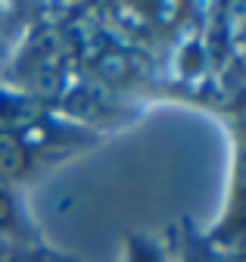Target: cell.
<instances>
[{
	"label": "cell",
	"mask_w": 246,
	"mask_h": 262,
	"mask_svg": "<svg viewBox=\"0 0 246 262\" xmlns=\"http://www.w3.org/2000/svg\"><path fill=\"white\" fill-rule=\"evenodd\" d=\"M25 166V153L13 135H0V175H19Z\"/></svg>",
	"instance_id": "obj_1"
},
{
	"label": "cell",
	"mask_w": 246,
	"mask_h": 262,
	"mask_svg": "<svg viewBox=\"0 0 246 262\" xmlns=\"http://www.w3.org/2000/svg\"><path fill=\"white\" fill-rule=\"evenodd\" d=\"M10 212H13V206H10V196L0 190V222H7L10 219Z\"/></svg>",
	"instance_id": "obj_2"
}]
</instances>
